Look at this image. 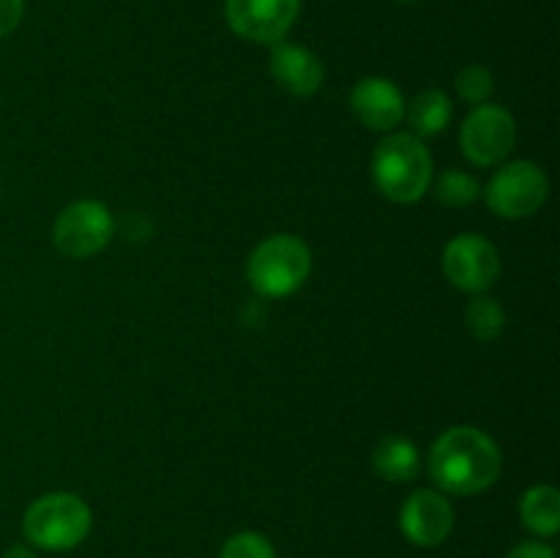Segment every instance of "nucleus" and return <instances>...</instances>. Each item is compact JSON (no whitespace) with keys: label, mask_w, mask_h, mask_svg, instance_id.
<instances>
[{"label":"nucleus","mask_w":560,"mask_h":558,"mask_svg":"<svg viewBox=\"0 0 560 558\" xmlns=\"http://www.w3.org/2000/svg\"><path fill=\"white\" fill-rule=\"evenodd\" d=\"M501 449L479 427H448L430 452V476L446 496H479L501 476Z\"/></svg>","instance_id":"1"},{"label":"nucleus","mask_w":560,"mask_h":558,"mask_svg":"<svg viewBox=\"0 0 560 558\" xmlns=\"http://www.w3.org/2000/svg\"><path fill=\"white\" fill-rule=\"evenodd\" d=\"M372 178L388 200L402 206L421 200L432 184V156L421 137L402 131L383 137L372 156Z\"/></svg>","instance_id":"2"},{"label":"nucleus","mask_w":560,"mask_h":558,"mask_svg":"<svg viewBox=\"0 0 560 558\" xmlns=\"http://www.w3.org/2000/svg\"><path fill=\"white\" fill-rule=\"evenodd\" d=\"M93 525L91 507L74 492H47L25 509L22 534L27 545L47 553H66L88 539Z\"/></svg>","instance_id":"3"},{"label":"nucleus","mask_w":560,"mask_h":558,"mask_svg":"<svg viewBox=\"0 0 560 558\" xmlns=\"http://www.w3.org/2000/svg\"><path fill=\"white\" fill-rule=\"evenodd\" d=\"M312 252L299 235L277 233L252 249L246 260V279L262 299L293 295L310 279Z\"/></svg>","instance_id":"4"},{"label":"nucleus","mask_w":560,"mask_h":558,"mask_svg":"<svg viewBox=\"0 0 560 558\" xmlns=\"http://www.w3.org/2000/svg\"><path fill=\"white\" fill-rule=\"evenodd\" d=\"M487 206L503 219H528L539 213V208L547 202L550 195V181L545 170L534 162L506 164L492 175L487 184Z\"/></svg>","instance_id":"5"},{"label":"nucleus","mask_w":560,"mask_h":558,"mask_svg":"<svg viewBox=\"0 0 560 558\" xmlns=\"http://www.w3.org/2000/svg\"><path fill=\"white\" fill-rule=\"evenodd\" d=\"M115 219L98 200H77L60 211L52 228V244L66 257H93L113 241Z\"/></svg>","instance_id":"6"},{"label":"nucleus","mask_w":560,"mask_h":558,"mask_svg":"<svg viewBox=\"0 0 560 558\" xmlns=\"http://www.w3.org/2000/svg\"><path fill=\"white\" fill-rule=\"evenodd\" d=\"M517 142V124L514 115L501 104H479L470 109L459 129V146L468 162L476 167H492L512 153Z\"/></svg>","instance_id":"7"},{"label":"nucleus","mask_w":560,"mask_h":558,"mask_svg":"<svg viewBox=\"0 0 560 558\" xmlns=\"http://www.w3.org/2000/svg\"><path fill=\"white\" fill-rule=\"evenodd\" d=\"M443 274L454 288L481 295L501 277V255L485 235L463 233L443 249Z\"/></svg>","instance_id":"8"},{"label":"nucleus","mask_w":560,"mask_h":558,"mask_svg":"<svg viewBox=\"0 0 560 558\" xmlns=\"http://www.w3.org/2000/svg\"><path fill=\"white\" fill-rule=\"evenodd\" d=\"M301 14V0H224V20L235 36L255 44L284 42Z\"/></svg>","instance_id":"9"},{"label":"nucleus","mask_w":560,"mask_h":558,"mask_svg":"<svg viewBox=\"0 0 560 558\" xmlns=\"http://www.w3.org/2000/svg\"><path fill=\"white\" fill-rule=\"evenodd\" d=\"M399 531L416 547H438L452 536L454 507L446 492L416 490L399 509Z\"/></svg>","instance_id":"10"},{"label":"nucleus","mask_w":560,"mask_h":558,"mask_svg":"<svg viewBox=\"0 0 560 558\" xmlns=\"http://www.w3.org/2000/svg\"><path fill=\"white\" fill-rule=\"evenodd\" d=\"M350 107L355 118L372 131H392L405 120L402 91L386 77H364L350 91Z\"/></svg>","instance_id":"11"},{"label":"nucleus","mask_w":560,"mask_h":558,"mask_svg":"<svg viewBox=\"0 0 560 558\" xmlns=\"http://www.w3.org/2000/svg\"><path fill=\"white\" fill-rule=\"evenodd\" d=\"M268 69H271V77L277 80L279 88H284V91L299 98L315 96L323 88V80H326V69H323L320 58L312 49L301 47V44H273Z\"/></svg>","instance_id":"12"},{"label":"nucleus","mask_w":560,"mask_h":558,"mask_svg":"<svg viewBox=\"0 0 560 558\" xmlns=\"http://www.w3.org/2000/svg\"><path fill=\"white\" fill-rule=\"evenodd\" d=\"M520 520L539 539H550L560 531V492L552 485H534L523 492Z\"/></svg>","instance_id":"13"},{"label":"nucleus","mask_w":560,"mask_h":558,"mask_svg":"<svg viewBox=\"0 0 560 558\" xmlns=\"http://www.w3.org/2000/svg\"><path fill=\"white\" fill-rule=\"evenodd\" d=\"M372 465L386 481H413L421 470V454L408 438L388 435L372 452Z\"/></svg>","instance_id":"14"},{"label":"nucleus","mask_w":560,"mask_h":558,"mask_svg":"<svg viewBox=\"0 0 560 558\" xmlns=\"http://www.w3.org/2000/svg\"><path fill=\"white\" fill-rule=\"evenodd\" d=\"M405 118L410 120V129L416 137H435L452 120V98L446 96L438 88L430 91H421L419 96L410 102V107L405 109Z\"/></svg>","instance_id":"15"},{"label":"nucleus","mask_w":560,"mask_h":558,"mask_svg":"<svg viewBox=\"0 0 560 558\" xmlns=\"http://www.w3.org/2000/svg\"><path fill=\"white\" fill-rule=\"evenodd\" d=\"M465 323H468L470 334L481 342H492L495 337H501L503 328H506V312L490 295H476L468 304V312H465Z\"/></svg>","instance_id":"16"},{"label":"nucleus","mask_w":560,"mask_h":558,"mask_svg":"<svg viewBox=\"0 0 560 558\" xmlns=\"http://www.w3.org/2000/svg\"><path fill=\"white\" fill-rule=\"evenodd\" d=\"M435 197L448 208H465L474 206L481 197V186L474 175L463 173V170H446L435 184Z\"/></svg>","instance_id":"17"},{"label":"nucleus","mask_w":560,"mask_h":558,"mask_svg":"<svg viewBox=\"0 0 560 558\" xmlns=\"http://www.w3.org/2000/svg\"><path fill=\"white\" fill-rule=\"evenodd\" d=\"M454 85H457L459 96H463L465 102L476 104V107H479V104L490 102L492 91H495V80H492V71L487 69V66H481V63L465 66V69L457 74V82H454Z\"/></svg>","instance_id":"18"},{"label":"nucleus","mask_w":560,"mask_h":558,"mask_svg":"<svg viewBox=\"0 0 560 558\" xmlns=\"http://www.w3.org/2000/svg\"><path fill=\"white\" fill-rule=\"evenodd\" d=\"M219 558H277V547L257 531H238L224 542Z\"/></svg>","instance_id":"19"},{"label":"nucleus","mask_w":560,"mask_h":558,"mask_svg":"<svg viewBox=\"0 0 560 558\" xmlns=\"http://www.w3.org/2000/svg\"><path fill=\"white\" fill-rule=\"evenodd\" d=\"M25 16V0H0V38L14 33Z\"/></svg>","instance_id":"20"},{"label":"nucleus","mask_w":560,"mask_h":558,"mask_svg":"<svg viewBox=\"0 0 560 558\" xmlns=\"http://www.w3.org/2000/svg\"><path fill=\"white\" fill-rule=\"evenodd\" d=\"M506 558H558L556 547L547 545V542H523V545L512 547V553H509Z\"/></svg>","instance_id":"21"},{"label":"nucleus","mask_w":560,"mask_h":558,"mask_svg":"<svg viewBox=\"0 0 560 558\" xmlns=\"http://www.w3.org/2000/svg\"><path fill=\"white\" fill-rule=\"evenodd\" d=\"M397 3H413V0H397Z\"/></svg>","instance_id":"22"}]
</instances>
